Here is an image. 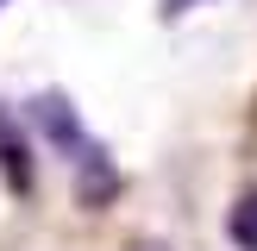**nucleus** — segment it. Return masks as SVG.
<instances>
[{
  "instance_id": "1",
  "label": "nucleus",
  "mask_w": 257,
  "mask_h": 251,
  "mask_svg": "<svg viewBox=\"0 0 257 251\" xmlns=\"http://www.w3.org/2000/svg\"><path fill=\"white\" fill-rule=\"evenodd\" d=\"M25 132H44L50 145L69 151L75 163H94L100 157V145L88 138V126H82V113H75L69 94H32V100H25Z\"/></svg>"
},
{
  "instance_id": "2",
  "label": "nucleus",
  "mask_w": 257,
  "mask_h": 251,
  "mask_svg": "<svg viewBox=\"0 0 257 251\" xmlns=\"http://www.w3.org/2000/svg\"><path fill=\"white\" fill-rule=\"evenodd\" d=\"M0 182L13 195H32V138L13 107H0Z\"/></svg>"
},
{
  "instance_id": "3",
  "label": "nucleus",
  "mask_w": 257,
  "mask_h": 251,
  "mask_svg": "<svg viewBox=\"0 0 257 251\" xmlns=\"http://www.w3.org/2000/svg\"><path fill=\"white\" fill-rule=\"evenodd\" d=\"M226 232H232L238 251H257V188H245V195L232 201V213H226Z\"/></svg>"
},
{
  "instance_id": "4",
  "label": "nucleus",
  "mask_w": 257,
  "mask_h": 251,
  "mask_svg": "<svg viewBox=\"0 0 257 251\" xmlns=\"http://www.w3.org/2000/svg\"><path fill=\"white\" fill-rule=\"evenodd\" d=\"M188 7H207V0H157V13H163V19H182Z\"/></svg>"
},
{
  "instance_id": "5",
  "label": "nucleus",
  "mask_w": 257,
  "mask_h": 251,
  "mask_svg": "<svg viewBox=\"0 0 257 251\" xmlns=\"http://www.w3.org/2000/svg\"><path fill=\"white\" fill-rule=\"evenodd\" d=\"M138 251H163V245H138Z\"/></svg>"
},
{
  "instance_id": "6",
  "label": "nucleus",
  "mask_w": 257,
  "mask_h": 251,
  "mask_svg": "<svg viewBox=\"0 0 257 251\" xmlns=\"http://www.w3.org/2000/svg\"><path fill=\"white\" fill-rule=\"evenodd\" d=\"M0 7H7V0H0Z\"/></svg>"
}]
</instances>
